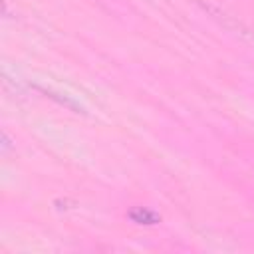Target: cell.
Segmentation results:
<instances>
[{
  "label": "cell",
  "mask_w": 254,
  "mask_h": 254,
  "mask_svg": "<svg viewBox=\"0 0 254 254\" xmlns=\"http://www.w3.org/2000/svg\"><path fill=\"white\" fill-rule=\"evenodd\" d=\"M129 218H131L135 224H147V226L161 222V216H159L157 212H153V210H149V208H143V206L131 208V210H129Z\"/></svg>",
  "instance_id": "obj_1"
}]
</instances>
